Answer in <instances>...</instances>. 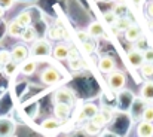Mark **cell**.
I'll use <instances>...</instances> for the list:
<instances>
[{"mask_svg":"<svg viewBox=\"0 0 153 137\" xmlns=\"http://www.w3.org/2000/svg\"><path fill=\"white\" fill-rule=\"evenodd\" d=\"M22 27L13 19V21H10L9 22V25H7V33L12 36V37H21V33H22Z\"/></svg>","mask_w":153,"mask_h":137,"instance_id":"obj_21","label":"cell"},{"mask_svg":"<svg viewBox=\"0 0 153 137\" xmlns=\"http://www.w3.org/2000/svg\"><path fill=\"white\" fill-rule=\"evenodd\" d=\"M15 21H16L22 28H25V27L31 25V13H30L28 10H22L21 13H18V16L15 18Z\"/></svg>","mask_w":153,"mask_h":137,"instance_id":"obj_19","label":"cell"},{"mask_svg":"<svg viewBox=\"0 0 153 137\" xmlns=\"http://www.w3.org/2000/svg\"><path fill=\"white\" fill-rule=\"evenodd\" d=\"M28 58V49L24 45H15L13 51H12V60L15 63H22Z\"/></svg>","mask_w":153,"mask_h":137,"instance_id":"obj_9","label":"cell"},{"mask_svg":"<svg viewBox=\"0 0 153 137\" xmlns=\"http://www.w3.org/2000/svg\"><path fill=\"white\" fill-rule=\"evenodd\" d=\"M152 39H153V31H152Z\"/></svg>","mask_w":153,"mask_h":137,"instance_id":"obj_41","label":"cell"},{"mask_svg":"<svg viewBox=\"0 0 153 137\" xmlns=\"http://www.w3.org/2000/svg\"><path fill=\"white\" fill-rule=\"evenodd\" d=\"M3 70H4V75L6 76H13V73L16 72V63L15 61H10L9 64H6L3 67Z\"/></svg>","mask_w":153,"mask_h":137,"instance_id":"obj_30","label":"cell"},{"mask_svg":"<svg viewBox=\"0 0 153 137\" xmlns=\"http://www.w3.org/2000/svg\"><path fill=\"white\" fill-rule=\"evenodd\" d=\"M3 15H4V7H1V6H0V19L3 18Z\"/></svg>","mask_w":153,"mask_h":137,"instance_id":"obj_39","label":"cell"},{"mask_svg":"<svg viewBox=\"0 0 153 137\" xmlns=\"http://www.w3.org/2000/svg\"><path fill=\"white\" fill-rule=\"evenodd\" d=\"M140 95H141V100L144 101H153V81L144 82V85L141 87Z\"/></svg>","mask_w":153,"mask_h":137,"instance_id":"obj_14","label":"cell"},{"mask_svg":"<svg viewBox=\"0 0 153 137\" xmlns=\"http://www.w3.org/2000/svg\"><path fill=\"white\" fill-rule=\"evenodd\" d=\"M126 61H128V64L132 67V69H140L146 61H144V55H143V52L140 51V49H129L128 52H126Z\"/></svg>","mask_w":153,"mask_h":137,"instance_id":"obj_3","label":"cell"},{"mask_svg":"<svg viewBox=\"0 0 153 137\" xmlns=\"http://www.w3.org/2000/svg\"><path fill=\"white\" fill-rule=\"evenodd\" d=\"M40 81L45 84V85H55L59 82V73L56 69L53 67H48L45 69L42 73H40Z\"/></svg>","mask_w":153,"mask_h":137,"instance_id":"obj_4","label":"cell"},{"mask_svg":"<svg viewBox=\"0 0 153 137\" xmlns=\"http://www.w3.org/2000/svg\"><path fill=\"white\" fill-rule=\"evenodd\" d=\"M76 36H77V39H79V42L80 43H85V42H88L89 40V34H88V31H83V30H79L77 33H76Z\"/></svg>","mask_w":153,"mask_h":137,"instance_id":"obj_32","label":"cell"},{"mask_svg":"<svg viewBox=\"0 0 153 137\" xmlns=\"http://www.w3.org/2000/svg\"><path fill=\"white\" fill-rule=\"evenodd\" d=\"M53 115L59 121L67 119L68 115H70V104H67V103H55V106H53Z\"/></svg>","mask_w":153,"mask_h":137,"instance_id":"obj_8","label":"cell"},{"mask_svg":"<svg viewBox=\"0 0 153 137\" xmlns=\"http://www.w3.org/2000/svg\"><path fill=\"white\" fill-rule=\"evenodd\" d=\"M137 134L138 137H153V122L141 121L137 127Z\"/></svg>","mask_w":153,"mask_h":137,"instance_id":"obj_11","label":"cell"},{"mask_svg":"<svg viewBox=\"0 0 153 137\" xmlns=\"http://www.w3.org/2000/svg\"><path fill=\"white\" fill-rule=\"evenodd\" d=\"M82 45H83V51H85L86 54H92V52L95 51V43L91 42V40H88V42H85V43H82Z\"/></svg>","mask_w":153,"mask_h":137,"instance_id":"obj_33","label":"cell"},{"mask_svg":"<svg viewBox=\"0 0 153 137\" xmlns=\"http://www.w3.org/2000/svg\"><path fill=\"white\" fill-rule=\"evenodd\" d=\"M15 3V0H0V6L4 7V9H9L12 7V4Z\"/></svg>","mask_w":153,"mask_h":137,"instance_id":"obj_36","label":"cell"},{"mask_svg":"<svg viewBox=\"0 0 153 137\" xmlns=\"http://www.w3.org/2000/svg\"><path fill=\"white\" fill-rule=\"evenodd\" d=\"M98 69L102 73H111L113 70H116V60L111 55H104L98 61Z\"/></svg>","mask_w":153,"mask_h":137,"instance_id":"obj_5","label":"cell"},{"mask_svg":"<svg viewBox=\"0 0 153 137\" xmlns=\"http://www.w3.org/2000/svg\"><path fill=\"white\" fill-rule=\"evenodd\" d=\"M51 54H52V48L49 45V42L45 40V39H40V40L34 42V45L31 46V55L33 57L45 58V57H49Z\"/></svg>","mask_w":153,"mask_h":137,"instance_id":"obj_2","label":"cell"},{"mask_svg":"<svg viewBox=\"0 0 153 137\" xmlns=\"http://www.w3.org/2000/svg\"><path fill=\"white\" fill-rule=\"evenodd\" d=\"M12 60V52L6 51V49H1L0 51V67H4L6 64H9Z\"/></svg>","mask_w":153,"mask_h":137,"instance_id":"obj_24","label":"cell"},{"mask_svg":"<svg viewBox=\"0 0 153 137\" xmlns=\"http://www.w3.org/2000/svg\"><path fill=\"white\" fill-rule=\"evenodd\" d=\"M64 34H65V31L61 25H52L48 28V36L52 40H61L64 37Z\"/></svg>","mask_w":153,"mask_h":137,"instance_id":"obj_18","label":"cell"},{"mask_svg":"<svg viewBox=\"0 0 153 137\" xmlns=\"http://www.w3.org/2000/svg\"><path fill=\"white\" fill-rule=\"evenodd\" d=\"M58 125H59V119H46L42 124V127L45 130H55V128H58Z\"/></svg>","mask_w":153,"mask_h":137,"instance_id":"obj_28","label":"cell"},{"mask_svg":"<svg viewBox=\"0 0 153 137\" xmlns=\"http://www.w3.org/2000/svg\"><path fill=\"white\" fill-rule=\"evenodd\" d=\"M111 10L116 13V16H125V13H126V6L122 4V3H116Z\"/></svg>","mask_w":153,"mask_h":137,"instance_id":"obj_29","label":"cell"},{"mask_svg":"<svg viewBox=\"0 0 153 137\" xmlns=\"http://www.w3.org/2000/svg\"><path fill=\"white\" fill-rule=\"evenodd\" d=\"M132 3H134L135 6H141V4L144 3V0H132Z\"/></svg>","mask_w":153,"mask_h":137,"instance_id":"obj_38","label":"cell"},{"mask_svg":"<svg viewBox=\"0 0 153 137\" xmlns=\"http://www.w3.org/2000/svg\"><path fill=\"white\" fill-rule=\"evenodd\" d=\"M83 130H85V133H86L88 136H97V134L100 133V127H98V125H95L92 121H89V122L85 125V128H83Z\"/></svg>","mask_w":153,"mask_h":137,"instance_id":"obj_25","label":"cell"},{"mask_svg":"<svg viewBox=\"0 0 153 137\" xmlns=\"http://www.w3.org/2000/svg\"><path fill=\"white\" fill-rule=\"evenodd\" d=\"M52 55H53L56 60H67V58H68V46L64 45V43L55 45L53 49H52Z\"/></svg>","mask_w":153,"mask_h":137,"instance_id":"obj_13","label":"cell"},{"mask_svg":"<svg viewBox=\"0 0 153 137\" xmlns=\"http://www.w3.org/2000/svg\"><path fill=\"white\" fill-rule=\"evenodd\" d=\"M88 34L91 36V37H100L104 34V28H102V25L98 22V21H94V22H91L89 25H88Z\"/></svg>","mask_w":153,"mask_h":137,"instance_id":"obj_17","label":"cell"},{"mask_svg":"<svg viewBox=\"0 0 153 137\" xmlns=\"http://www.w3.org/2000/svg\"><path fill=\"white\" fill-rule=\"evenodd\" d=\"M74 58H79V51L76 48H68V58L67 60H74Z\"/></svg>","mask_w":153,"mask_h":137,"instance_id":"obj_35","label":"cell"},{"mask_svg":"<svg viewBox=\"0 0 153 137\" xmlns=\"http://www.w3.org/2000/svg\"><path fill=\"white\" fill-rule=\"evenodd\" d=\"M98 107L92 103H86L83 107H82V118H86V119H91L92 116H95L98 113Z\"/></svg>","mask_w":153,"mask_h":137,"instance_id":"obj_20","label":"cell"},{"mask_svg":"<svg viewBox=\"0 0 153 137\" xmlns=\"http://www.w3.org/2000/svg\"><path fill=\"white\" fill-rule=\"evenodd\" d=\"M74 101V92L67 88H61L55 92V103H67L71 104Z\"/></svg>","mask_w":153,"mask_h":137,"instance_id":"obj_7","label":"cell"},{"mask_svg":"<svg viewBox=\"0 0 153 137\" xmlns=\"http://www.w3.org/2000/svg\"><path fill=\"white\" fill-rule=\"evenodd\" d=\"M147 15L153 18V1H150L149 4H147Z\"/></svg>","mask_w":153,"mask_h":137,"instance_id":"obj_37","label":"cell"},{"mask_svg":"<svg viewBox=\"0 0 153 137\" xmlns=\"http://www.w3.org/2000/svg\"><path fill=\"white\" fill-rule=\"evenodd\" d=\"M70 61V67L71 70H80L83 63H82V58H74V60H68Z\"/></svg>","mask_w":153,"mask_h":137,"instance_id":"obj_31","label":"cell"},{"mask_svg":"<svg viewBox=\"0 0 153 137\" xmlns=\"http://www.w3.org/2000/svg\"><path fill=\"white\" fill-rule=\"evenodd\" d=\"M15 131V124L7 119V118H3L0 119V137H12Z\"/></svg>","mask_w":153,"mask_h":137,"instance_id":"obj_10","label":"cell"},{"mask_svg":"<svg viewBox=\"0 0 153 137\" xmlns=\"http://www.w3.org/2000/svg\"><path fill=\"white\" fill-rule=\"evenodd\" d=\"M141 119L143 121H147V122H153V104L144 107L143 115H141Z\"/></svg>","mask_w":153,"mask_h":137,"instance_id":"obj_27","label":"cell"},{"mask_svg":"<svg viewBox=\"0 0 153 137\" xmlns=\"http://www.w3.org/2000/svg\"><path fill=\"white\" fill-rule=\"evenodd\" d=\"M36 69H37L36 61H34V60H28V58H27L25 61H22V63H21V67H19L21 73L25 75V76H31V75L36 72Z\"/></svg>","mask_w":153,"mask_h":137,"instance_id":"obj_12","label":"cell"},{"mask_svg":"<svg viewBox=\"0 0 153 137\" xmlns=\"http://www.w3.org/2000/svg\"><path fill=\"white\" fill-rule=\"evenodd\" d=\"M132 25V19L129 18V16H117V19H116V22H114V27L119 30V33L120 31H126L129 27Z\"/></svg>","mask_w":153,"mask_h":137,"instance_id":"obj_15","label":"cell"},{"mask_svg":"<svg viewBox=\"0 0 153 137\" xmlns=\"http://www.w3.org/2000/svg\"><path fill=\"white\" fill-rule=\"evenodd\" d=\"M102 19H104V22H107L108 25H114L117 16H116V13H114L113 10H105V12L102 13Z\"/></svg>","mask_w":153,"mask_h":137,"instance_id":"obj_26","label":"cell"},{"mask_svg":"<svg viewBox=\"0 0 153 137\" xmlns=\"http://www.w3.org/2000/svg\"><path fill=\"white\" fill-rule=\"evenodd\" d=\"M140 72H141V76H143V78L152 79L153 78V63H144V64L140 67Z\"/></svg>","mask_w":153,"mask_h":137,"instance_id":"obj_23","label":"cell"},{"mask_svg":"<svg viewBox=\"0 0 153 137\" xmlns=\"http://www.w3.org/2000/svg\"><path fill=\"white\" fill-rule=\"evenodd\" d=\"M107 84L113 91H122L126 85V75L122 70H113L111 73H108Z\"/></svg>","mask_w":153,"mask_h":137,"instance_id":"obj_1","label":"cell"},{"mask_svg":"<svg viewBox=\"0 0 153 137\" xmlns=\"http://www.w3.org/2000/svg\"><path fill=\"white\" fill-rule=\"evenodd\" d=\"M149 28H150V30L153 31V18L150 19V21H149Z\"/></svg>","mask_w":153,"mask_h":137,"instance_id":"obj_40","label":"cell"},{"mask_svg":"<svg viewBox=\"0 0 153 137\" xmlns=\"http://www.w3.org/2000/svg\"><path fill=\"white\" fill-rule=\"evenodd\" d=\"M143 55H144V61L146 63H153V49H146L143 52Z\"/></svg>","mask_w":153,"mask_h":137,"instance_id":"obj_34","label":"cell"},{"mask_svg":"<svg viewBox=\"0 0 153 137\" xmlns=\"http://www.w3.org/2000/svg\"><path fill=\"white\" fill-rule=\"evenodd\" d=\"M125 34V40L126 42H129V43H135V42H138L141 37H143V31H141V28L138 27V25H135V24H132L126 31H123Z\"/></svg>","mask_w":153,"mask_h":137,"instance_id":"obj_6","label":"cell"},{"mask_svg":"<svg viewBox=\"0 0 153 137\" xmlns=\"http://www.w3.org/2000/svg\"><path fill=\"white\" fill-rule=\"evenodd\" d=\"M89 121H92V122H94L95 125H98V127L101 128V127H104V125H105V124H107V122H108L110 119H108V118H107V116H105V115L102 113L101 110H100V112H98V113H97L95 116H92V118H91Z\"/></svg>","mask_w":153,"mask_h":137,"instance_id":"obj_22","label":"cell"},{"mask_svg":"<svg viewBox=\"0 0 153 137\" xmlns=\"http://www.w3.org/2000/svg\"><path fill=\"white\" fill-rule=\"evenodd\" d=\"M36 37H37V31H36V28H34L33 25L25 27V28L22 30V33H21V39H22L25 43H28V42H34Z\"/></svg>","mask_w":153,"mask_h":137,"instance_id":"obj_16","label":"cell"}]
</instances>
